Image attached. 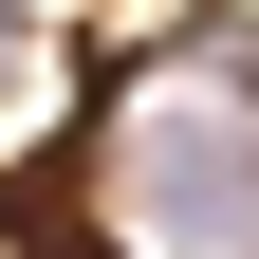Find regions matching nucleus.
<instances>
[{"label": "nucleus", "instance_id": "nucleus-1", "mask_svg": "<svg viewBox=\"0 0 259 259\" xmlns=\"http://www.w3.org/2000/svg\"><path fill=\"white\" fill-rule=\"evenodd\" d=\"M93 185H111V259H259V74L241 56H167L93 111Z\"/></svg>", "mask_w": 259, "mask_h": 259}]
</instances>
